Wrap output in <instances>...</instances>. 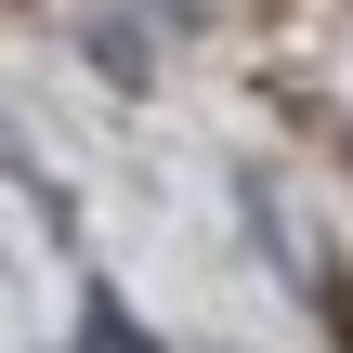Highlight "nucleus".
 <instances>
[{
  "label": "nucleus",
  "instance_id": "nucleus-1",
  "mask_svg": "<svg viewBox=\"0 0 353 353\" xmlns=\"http://www.w3.org/2000/svg\"><path fill=\"white\" fill-rule=\"evenodd\" d=\"M79 353H157V341H144L131 314H92V327H79Z\"/></svg>",
  "mask_w": 353,
  "mask_h": 353
}]
</instances>
